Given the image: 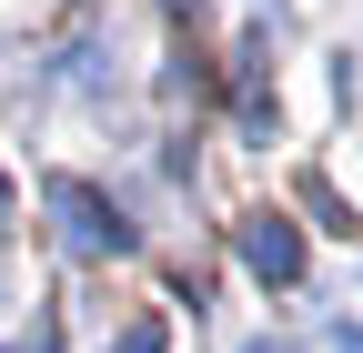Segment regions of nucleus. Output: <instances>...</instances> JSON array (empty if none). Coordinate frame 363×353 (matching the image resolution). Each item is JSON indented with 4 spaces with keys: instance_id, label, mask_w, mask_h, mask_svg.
Returning a JSON list of instances; mask_svg holds the SVG:
<instances>
[{
    "instance_id": "1",
    "label": "nucleus",
    "mask_w": 363,
    "mask_h": 353,
    "mask_svg": "<svg viewBox=\"0 0 363 353\" xmlns=\"http://www.w3.org/2000/svg\"><path fill=\"white\" fill-rule=\"evenodd\" d=\"M40 202H51V223H61V242H71L81 262H101V252H131V223H121V212H111L101 192H91V182H71V172H61V182L40 192Z\"/></svg>"
},
{
    "instance_id": "2",
    "label": "nucleus",
    "mask_w": 363,
    "mask_h": 353,
    "mask_svg": "<svg viewBox=\"0 0 363 353\" xmlns=\"http://www.w3.org/2000/svg\"><path fill=\"white\" fill-rule=\"evenodd\" d=\"M233 242H242V262H252L262 283H303V232L283 223V212H252V223H242Z\"/></svg>"
},
{
    "instance_id": "3",
    "label": "nucleus",
    "mask_w": 363,
    "mask_h": 353,
    "mask_svg": "<svg viewBox=\"0 0 363 353\" xmlns=\"http://www.w3.org/2000/svg\"><path fill=\"white\" fill-rule=\"evenodd\" d=\"M111 353H162V323H131V333H121Z\"/></svg>"
},
{
    "instance_id": "4",
    "label": "nucleus",
    "mask_w": 363,
    "mask_h": 353,
    "mask_svg": "<svg viewBox=\"0 0 363 353\" xmlns=\"http://www.w3.org/2000/svg\"><path fill=\"white\" fill-rule=\"evenodd\" d=\"M333 353H363V323H333Z\"/></svg>"
},
{
    "instance_id": "5",
    "label": "nucleus",
    "mask_w": 363,
    "mask_h": 353,
    "mask_svg": "<svg viewBox=\"0 0 363 353\" xmlns=\"http://www.w3.org/2000/svg\"><path fill=\"white\" fill-rule=\"evenodd\" d=\"M252 353H293V343H252Z\"/></svg>"
}]
</instances>
